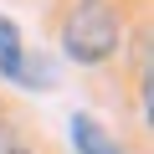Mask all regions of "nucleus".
Returning <instances> with one entry per match:
<instances>
[{"label":"nucleus","instance_id":"f257e3e1","mask_svg":"<svg viewBox=\"0 0 154 154\" xmlns=\"http://www.w3.org/2000/svg\"><path fill=\"white\" fill-rule=\"evenodd\" d=\"M113 46H118L113 5H103V0H77V11L67 21V57L72 62H103V57H113Z\"/></svg>","mask_w":154,"mask_h":154},{"label":"nucleus","instance_id":"f03ea898","mask_svg":"<svg viewBox=\"0 0 154 154\" xmlns=\"http://www.w3.org/2000/svg\"><path fill=\"white\" fill-rule=\"evenodd\" d=\"M0 72H5L11 82H21V88H46V77H51V72H46L41 62H31V57H26L21 46L0 51Z\"/></svg>","mask_w":154,"mask_h":154},{"label":"nucleus","instance_id":"7ed1b4c3","mask_svg":"<svg viewBox=\"0 0 154 154\" xmlns=\"http://www.w3.org/2000/svg\"><path fill=\"white\" fill-rule=\"evenodd\" d=\"M72 144H77V154H123L88 113H72Z\"/></svg>","mask_w":154,"mask_h":154},{"label":"nucleus","instance_id":"20e7f679","mask_svg":"<svg viewBox=\"0 0 154 154\" xmlns=\"http://www.w3.org/2000/svg\"><path fill=\"white\" fill-rule=\"evenodd\" d=\"M11 46H21V36H16V26L0 16V51H11Z\"/></svg>","mask_w":154,"mask_h":154},{"label":"nucleus","instance_id":"39448f33","mask_svg":"<svg viewBox=\"0 0 154 154\" xmlns=\"http://www.w3.org/2000/svg\"><path fill=\"white\" fill-rule=\"evenodd\" d=\"M5 154H31V149H5Z\"/></svg>","mask_w":154,"mask_h":154},{"label":"nucleus","instance_id":"423d86ee","mask_svg":"<svg viewBox=\"0 0 154 154\" xmlns=\"http://www.w3.org/2000/svg\"><path fill=\"white\" fill-rule=\"evenodd\" d=\"M0 154H5V134H0Z\"/></svg>","mask_w":154,"mask_h":154}]
</instances>
